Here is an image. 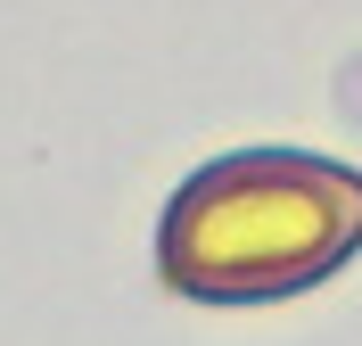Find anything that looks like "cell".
<instances>
[{
	"instance_id": "1",
	"label": "cell",
	"mask_w": 362,
	"mask_h": 346,
	"mask_svg": "<svg viewBox=\"0 0 362 346\" xmlns=\"http://www.w3.org/2000/svg\"><path fill=\"white\" fill-rule=\"evenodd\" d=\"M362 248V173L305 149H239L173 190L157 264L181 297H296Z\"/></svg>"
}]
</instances>
